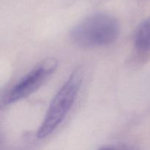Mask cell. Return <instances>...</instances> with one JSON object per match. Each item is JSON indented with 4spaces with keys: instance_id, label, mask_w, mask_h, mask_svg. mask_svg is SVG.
Returning a JSON list of instances; mask_svg holds the SVG:
<instances>
[{
    "instance_id": "obj_5",
    "label": "cell",
    "mask_w": 150,
    "mask_h": 150,
    "mask_svg": "<svg viewBox=\"0 0 150 150\" xmlns=\"http://www.w3.org/2000/svg\"><path fill=\"white\" fill-rule=\"evenodd\" d=\"M99 150H135L130 148L127 147H116V146H106V147L101 148Z\"/></svg>"
},
{
    "instance_id": "obj_3",
    "label": "cell",
    "mask_w": 150,
    "mask_h": 150,
    "mask_svg": "<svg viewBox=\"0 0 150 150\" xmlns=\"http://www.w3.org/2000/svg\"><path fill=\"white\" fill-rule=\"evenodd\" d=\"M57 63L52 57L42 60L9 91L4 99V104H13L36 92L55 72Z\"/></svg>"
},
{
    "instance_id": "obj_1",
    "label": "cell",
    "mask_w": 150,
    "mask_h": 150,
    "mask_svg": "<svg viewBox=\"0 0 150 150\" xmlns=\"http://www.w3.org/2000/svg\"><path fill=\"white\" fill-rule=\"evenodd\" d=\"M120 26L115 17L107 13L92 14L79 22L71 31L73 42L82 48L110 45L117 40Z\"/></svg>"
},
{
    "instance_id": "obj_2",
    "label": "cell",
    "mask_w": 150,
    "mask_h": 150,
    "mask_svg": "<svg viewBox=\"0 0 150 150\" xmlns=\"http://www.w3.org/2000/svg\"><path fill=\"white\" fill-rule=\"evenodd\" d=\"M83 79L82 67H77L53 98L37 136L43 139L49 136L62 122L71 110L79 95Z\"/></svg>"
},
{
    "instance_id": "obj_4",
    "label": "cell",
    "mask_w": 150,
    "mask_h": 150,
    "mask_svg": "<svg viewBox=\"0 0 150 150\" xmlns=\"http://www.w3.org/2000/svg\"><path fill=\"white\" fill-rule=\"evenodd\" d=\"M133 46L143 59L150 57V16L144 20L135 31Z\"/></svg>"
}]
</instances>
